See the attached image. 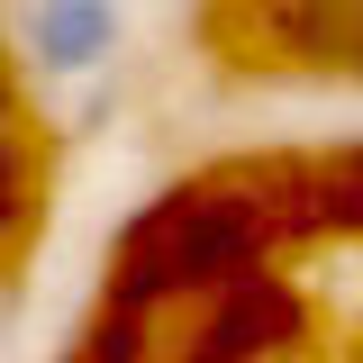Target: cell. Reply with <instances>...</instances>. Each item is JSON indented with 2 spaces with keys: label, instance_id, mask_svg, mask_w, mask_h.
I'll use <instances>...</instances> for the list:
<instances>
[{
  "label": "cell",
  "instance_id": "obj_1",
  "mask_svg": "<svg viewBox=\"0 0 363 363\" xmlns=\"http://www.w3.org/2000/svg\"><path fill=\"white\" fill-rule=\"evenodd\" d=\"M28 45H37L45 73H91V64H109V45H118V0H37L28 9Z\"/></svg>",
  "mask_w": 363,
  "mask_h": 363
},
{
  "label": "cell",
  "instance_id": "obj_2",
  "mask_svg": "<svg viewBox=\"0 0 363 363\" xmlns=\"http://www.w3.org/2000/svg\"><path fill=\"white\" fill-rule=\"evenodd\" d=\"M0 327H9V281H0Z\"/></svg>",
  "mask_w": 363,
  "mask_h": 363
}]
</instances>
